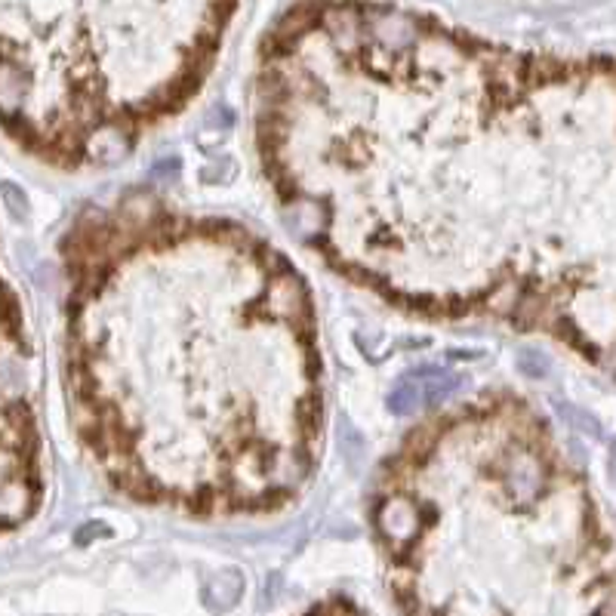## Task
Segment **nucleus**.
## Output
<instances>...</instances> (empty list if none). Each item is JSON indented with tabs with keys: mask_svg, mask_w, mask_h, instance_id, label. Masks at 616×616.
Instances as JSON below:
<instances>
[{
	"mask_svg": "<svg viewBox=\"0 0 616 616\" xmlns=\"http://www.w3.org/2000/svg\"><path fill=\"white\" fill-rule=\"evenodd\" d=\"M0 195H4V204H6V210L13 213V219L22 223V219L29 216V200H25V191L19 189V185L0 182Z\"/></svg>",
	"mask_w": 616,
	"mask_h": 616,
	"instance_id": "f03ea898",
	"label": "nucleus"
},
{
	"mask_svg": "<svg viewBox=\"0 0 616 616\" xmlns=\"http://www.w3.org/2000/svg\"><path fill=\"white\" fill-rule=\"evenodd\" d=\"M611 477H613V484H616V441H613V447H611Z\"/></svg>",
	"mask_w": 616,
	"mask_h": 616,
	"instance_id": "39448f33",
	"label": "nucleus"
},
{
	"mask_svg": "<svg viewBox=\"0 0 616 616\" xmlns=\"http://www.w3.org/2000/svg\"><path fill=\"white\" fill-rule=\"evenodd\" d=\"M521 367L530 373V376H545V370H549V361H545L543 351L527 349V351H524V355H521Z\"/></svg>",
	"mask_w": 616,
	"mask_h": 616,
	"instance_id": "20e7f679",
	"label": "nucleus"
},
{
	"mask_svg": "<svg viewBox=\"0 0 616 616\" xmlns=\"http://www.w3.org/2000/svg\"><path fill=\"white\" fill-rule=\"evenodd\" d=\"M422 404V394H419V385L413 376L401 379V385L389 394V410L394 417H410V413H417Z\"/></svg>",
	"mask_w": 616,
	"mask_h": 616,
	"instance_id": "f257e3e1",
	"label": "nucleus"
},
{
	"mask_svg": "<svg viewBox=\"0 0 616 616\" xmlns=\"http://www.w3.org/2000/svg\"><path fill=\"white\" fill-rule=\"evenodd\" d=\"M561 413H564V417L570 419V426L579 428V432L592 435V438H598V435H601V426H598V419H595L592 413L577 410V407H570V404H561Z\"/></svg>",
	"mask_w": 616,
	"mask_h": 616,
	"instance_id": "7ed1b4c3",
	"label": "nucleus"
}]
</instances>
